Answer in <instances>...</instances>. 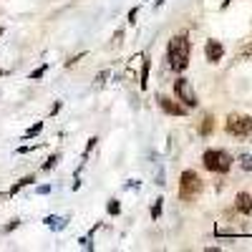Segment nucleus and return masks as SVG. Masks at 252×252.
Here are the masks:
<instances>
[{
    "mask_svg": "<svg viewBox=\"0 0 252 252\" xmlns=\"http://www.w3.org/2000/svg\"><path fill=\"white\" fill-rule=\"evenodd\" d=\"M166 61H169V68L182 73L189 66V38L187 35H174L166 46Z\"/></svg>",
    "mask_w": 252,
    "mask_h": 252,
    "instance_id": "nucleus-1",
    "label": "nucleus"
},
{
    "mask_svg": "<svg viewBox=\"0 0 252 252\" xmlns=\"http://www.w3.org/2000/svg\"><path fill=\"white\" fill-rule=\"evenodd\" d=\"M202 161H204V169L217 172V174H224V172L232 169V157H229L224 149H207Z\"/></svg>",
    "mask_w": 252,
    "mask_h": 252,
    "instance_id": "nucleus-2",
    "label": "nucleus"
},
{
    "mask_svg": "<svg viewBox=\"0 0 252 252\" xmlns=\"http://www.w3.org/2000/svg\"><path fill=\"white\" fill-rule=\"evenodd\" d=\"M199 192H202V179H199V174L192 172V169L182 172V177H179V197H182L184 202H192Z\"/></svg>",
    "mask_w": 252,
    "mask_h": 252,
    "instance_id": "nucleus-3",
    "label": "nucleus"
},
{
    "mask_svg": "<svg viewBox=\"0 0 252 252\" xmlns=\"http://www.w3.org/2000/svg\"><path fill=\"white\" fill-rule=\"evenodd\" d=\"M227 134H232L237 139H245L252 134V116H245V114H229L227 116V124H224Z\"/></svg>",
    "mask_w": 252,
    "mask_h": 252,
    "instance_id": "nucleus-4",
    "label": "nucleus"
},
{
    "mask_svg": "<svg viewBox=\"0 0 252 252\" xmlns=\"http://www.w3.org/2000/svg\"><path fill=\"white\" fill-rule=\"evenodd\" d=\"M174 94H177V98L184 103L187 109H194L197 106V94H194V89H192V83H189L187 78H177L174 81Z\"/></svg>",
    "mask_w": 252,
    "mask_h": 252,
    "instance_id": "nucleus-5",
    "label": "nucleus"
},
{
    "mask_svg": "<svg viewBox=\"0 0 252 252\" xmlns=\"http://www.w3.org/2000/svg\"><path fill=\"white\" fill-rule=\"evenodd\" d=\"M157 101H159L161 111L169 114V116H184V114H187V106H184V103H177V101L169 98V96H157Z\"/></svg>",
    "mask_w": 252,
    "mask_h": 252,
    "instance_id": "nucleus-6",
    "label": "nucleus"
},
{
    "mask_svg": "<svg viewBox=\"0 0 252 252\" xmlns=\"http://www.w3.org/2000/svg\"><path fill=\"white\" fill-rule=\"evenodd\" d=\"M204 53H207V61H209V63H220L222 56H224V46L220 43V40H207Z\"/></svg>",
    "mask_w": 252,
    "mask_h": 252,
    "instance_id": "nucleus-7",
    "label": "nucleus"
},
{
    "mask_svg": "<svg viewBox=\"0 0 252 252\" xmlns=\"http://www.w3.org/2000/svg\"><path fill=\"white\" fill-rule=\"evenodd\" d=\"M235 207H237V212L250 215V212H252V197H250L247 192H240L237 199H235Z\"/></svg>",
    "mask_w": 252,
    "mask_h": 252,
    "instance_id": "nucleus-8",
    "label": "nucleus"
},
{
    "mask_svg": "<svg viewBox=\"0 0 252 252\" xmlns=\"http://www.w3.org/2000/svg\"><path fill=\"white\" fill-rule=\"evenodd\" d=\"M212 129H215V119L212 116H204L202 119V126H199V134L202 136H209V134H212Z\"/></svg>",
    "mask_w": 252,
    "mask_h": 252,
    "instance_id": "nucleus-9",
    "label": "nucleus"
},
{
    "mask_svg": "<svg viewBox=\"0 0 252 252\" xmlns=\"http://www.w3.org/2000/svg\"><path fill=\"white\" fill-rule=\"evenodd\" d=\"M28 184H33V177H23L20 182H15V184L10 187V192H8V194H10V197H15V194L20 192V189H23V187H28Z\"/></svg>",
    "mask_w": 252,
    "mask_h": 252,
    "instance_id": "nucleus-10",
    "label": "nucleus"
},
{
    "mask_svg": "<svg viewBox=\"0 0 252 252\" xmlns=\"http://www.w3.org/2000/svg\"><path fill=\"white\" fill-rule=\"evenodd\" d=\"M51 229H63V227H66V220H61V217H46L43 220Z\"/></svg>",
    "mask_w": 252,
    "mask_h": 252,
    "instance_id": "nucleus-11",
    "label": "nucleus"
},
{
    "mask_svg": "<svg viewBox=\"0 0 252 252\" xmlns=\"http://www.w3.org/2000/svg\"><path fill=\"white\" fill-rule=\"evenodd\" d=\"M146 81H149V58H144L141 66V89H146Z\"/></svg>",
    "mask_w": 252,
    "mask_h": 252,
    "instance_id": "nucleus-12",
    "label": "nucleus"
},
{
    "mask_svg": "<svg viewBox=\"0 0 252 252\" xmlns=\"http://www.w3.org/2000/svg\"><path fill=\"white\" fill-rule=\"evenodd\" d=\"M40 129H43V121H38L35 126H31V129H28V131H26L23 136H26V139H33V136H35V134H38Z\"/></svg>",
    "mask_w": 252,
    "mask_h": 252,
    "instance_id": "nucleus-13",
    "label": "nucleus"
},
{
    "mask_svg": "<svg viewBox=\"0 0 252 252\" xmlns=\"http://www.w3.org/2000/svg\"><path fill=\"white\" fill-rule=\"evenodd\" d=\"M240 166L250 172V169H252V157H250V154H242V157H240Z\"/></svg>",
    "mask_w": 252,
    "mask_h": 252,
    "instance_id": "nucleus-14",
    "label": "nucleus"
},
{
    "mask_svg": "<svg viewBox=\"0 0 252 252\" xmlns=\"http://www.w3.org/2000/svg\"><path fill=\"white\" fill-rule=\"evenodd\" d=\"M119 212H121V204H119L116 199H111V202H109V215H114V217H116Z\"/></svg>",
    "mask_w": 252,
    "mask_h": 252,
    "instance_id": "nucleus-15",
    "label": "nucleus"
},
{
    "mask_svg": "<svg viewBox=\"0 0 252 252\" xmlns=\"http://www.w3.org/2000/svg\"><path fill=\"white\" fill-rule=\"evenodd\" d=\"M161 202H164V199H157L154 207H152V217H154V220H159V215H161Z\"/></svg>",
    "mask_w": 252,
    "mask_h": 252,
    "instance_id": "nucleus-16",
    "label": "nucleus"
},
{
    "mask_svg": "<svg viewBox=\"0 0 252 252\" xmlns=\"http://www.w3.org/2000/svg\"><path fill=\"white\" fill-rule=\"evenodd\" d=\"M56 161H58V157L53 154V157H51V159H48V161L43 164V169H46V172H48V169H53V166H56Z\"/></svg>",
    "mask_w": 252,
    "mask_h": 252,
    "instance_id": "nucleus-17",
    "label": "nucleus"
},
{
    "mask_svg": "<svg viewBox=\"0 0 252 252\" xmlns=\"http://www.w3.org/2000/svg\"><path fill=\"white\" fill-rule=\"evenodd\" d=\"M96 141H98L96 136H94V139L89 141V146H86V154H83V159H86V157H89V152H91V149H94V146H96Z\"/></svg>",
    "mask_w": 252,
    "mask_h": 252,
    "instance_id": "nucleus-18",
    "label": "nucleus"
},
{
    "mask_svg": "<svg viewBox=\"0 0 252 252\" xmlns=\"http://www.w3.org/2000/svg\"><path fill=\"white\" fill-rule=\"evenodd\" d=\"M43 73H46V66H43V68H35V71L31 73V78H40V76H43Z\"/></svg>",
    "mask_w": 252,
    "mask_h": 252,
    "instance_id": "nucleus-19",
    "label": "nucleus"
},
{
    "mask_svg": "<svg viewBox=\"0 0 252 252\" xmlns=\"http://www.w3.org/2000/svg\"><path fill=\"white\" fill-rule=\"evenodd\" d=\"M136 13H139V8H134V10L129 13V23H136Z\"/></svg>",
    "mask_w": 252,
    "mask_h": 252,
    "instance_id": "nucleus-20",
    "label": "nucleus"
},
{
    "mask_svg": "<svg viewBox=\"0 0 252 252\" xmlns=\"http://www.w3.org/2000/svg\"><path fill=\"white\" fill-rule=\"evenodd\" d=\"M18 224H20V220H13V222H10V224H8V227H5V232H10V229H15V227H18Z\"/></svg>",
    "mask_w": 252,
    "mask_h": 252,
    "instance_id": "nucleus-21",
    "label": "nucleus"
},
{
    "mask_svg": "<svg viewBox=\"0 0 252 252\" xmlns=\"http://www.w3.org/2000/svg\"><path fill=\"white\" fill-rule=\"evenodd\" d=\"M106 78H109V71H103V73H98V76H96V81H98V83H101V81H106Z\"/></svg>",
    "mask_w": 252,
    "mask_h": 252,
    "instance_id": "nucleus-22",
    "label": "nucleus"
},
{
    "mask_svg": "<svg viewBox=\"0 0 252 252\" xmlns=\"http://www.w3.org/2000/svg\"><path fill=\"white\" fill-rule=\"evenodd\" d=\"M229 3H232V0H224V3H222V8H227V5H229Z\"/></svg>",
    "mask_w": 252,
    "mask_h": 252,
    "instance_id": "nucleus-23",
    "label": "nucleus"
}]
</instances>
